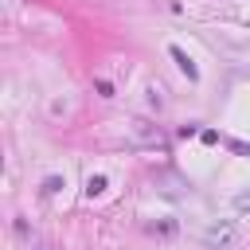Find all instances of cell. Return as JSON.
<instances>
[{"label": "cell", "mask_w": 250, "mask_h": 250, "mask_svg": "<svg viewBox=\"0 0 250 250\" xmlns=\"http://www.w3.org/2000/svg\"><path fill=\"white\" fill-rule=\"evenodd\" d=\"M203 242L207 246H234L238 242V223H211L207 230H203Z\"/></svg>", "instance_id": "1"}, {"label": "cell", "mask_w": 250, "mask_h": 250, "mask_svg": "<svg viewBox=\"0 0 250 250\" xmlns=\"http://www.w3.org/2000/svg\"><path fill=\"white\" fill-rule=\"evenodd\" d=\"M168 55H172V62H176V66L188 74V82H199V66L191 62V55H188L180 43H168Z\"/></svg>", "instance_id": "2"}, {"label": "cell", "mask_w": 250, "mask_h": 250, "mask_svg": "<svg viewBox=\"0 0 250 250\" xmlns=\"http://www.w3.org/2000/svg\"><path fill=\"white\" fill-rule=\"evenodd\" d=\"M105 191V176H90L86 180V195H102Z\"/></svg>", "instance_id": "3"}, {"label": "cell", "mask_w": 250, "mask_h": 250, "mask_svg": "<svg viewBox=\"0 0 250 250\" xmlns=\"http://www.w3.org/2000/svg\"><path fill=\"white\" fill-rule=\"evenodd\" d=\"M148 230H152V234H176V223H152Z\"/></svg>", "instance_id": "4"}, {"label": "cell", "mask_w": 250, "mask_h": 250, "mask_svg": "<svg viewBox=\"0 0 250 250\" xmlns=\"http://www.w3.org/2000/svg\"><path fill=\"white\" fill-rule=\"evenodd\" d=\"M59 188H62V180H59V176H47V180H43V191H47V195H51V191H59Z\"/></svg>", "instance_id": "5"}, {"label": "cell", "mask_w": 250, "mask_h": 250, "mask_svg": "<svg viewBox=\"0 0 250 250\" xmlns=\"http://www.w3.org/2000/svg\"><path fill=\"white\" fill-rule=\"evenodd\" d=\"M98 94H102V98H113V86H109L105 78H98Z\"/></svg>", "instance_id": "6"}, {"label": "cell", "mask_w": 250, "mask_h": 250, "mask_svg": "<svg viewBox=\"0 0 250 250\" xmlns=\"http://www.w3.org/2000/svg\"><path fill=\"white\" fill-rule=\"evenodd\" d=\"M230 148H234L238 156H250V145H242V141H230Z\"/></svg>", "instance_id": "7"}, {"label": "cell", "mask_w": 250, "mask_h": 250, "mask_svg": "<svg viewBox=\"0 0 250 250\" xmlns=\"http://www.w3.org/2000/svg\"><path fill=\"white\" fill-rule=\"evenodd\" d=\"M234 207H238V211H250V195H238V199H234Z\"/></svg>", "instance_id": "8"}, {"label": "cell", "mask_w": 250, "mask_h": 250, "mask_svg": "<svg viewBox=\"0 0 250 250\" xmlns=\"http://www.w3.org/2000/svg\"><path fill=\"white\" fill-rule=\"evenodd\" d=\"M31 250H51V246H47V242H35V246H31Z\"/></svg>", "instance_id": "9"}]
</instances>
